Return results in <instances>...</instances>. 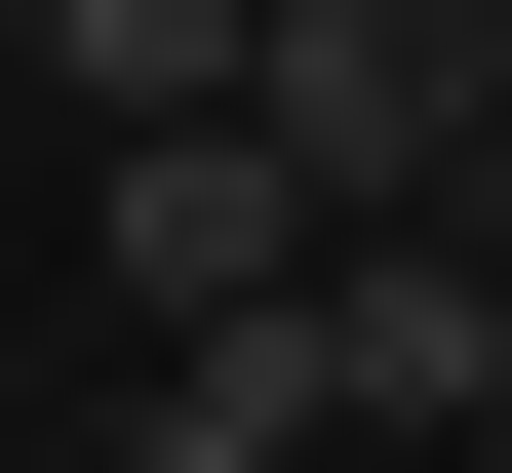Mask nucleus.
<instances>
[{"mask_svg": "<svg viewBox=\"0 0 512 473\" xmlns=\"http://www.w3.org/2000/svg\"><path fill=\"white\" fill-rule=\"evenodd\" d=\"M473 276H512V198H473Z\"/></svg>", "mask_w": 512, "mask_h": 473, "instance_id": "obj_6", "label": "nucleus"}, {"mask_svg": "<svg viewBox=\"0 0 512 473\" xmlns=\"http://www.w3.org/2000/svg\"><path fill=\"white\" fill-rule=\"evenodd\" d=\"M237 40H276V0H40V79H79V158H119V119H237Z\"/></svg>", "mask_w": 512, "mask_h": 473, "instance_id": "obj_4", "label": "nucleus"}, {"mask_svg": "<svg viewBox=\"0 0 512 473\" xmlns=\"http://www.w3.org/2000/svg\"><path fill=\"white\" fill-rule=\"evenodd\" d=\"M119 473H316V316H158V395H119Z\"/></svg>", "mask_w": 512, "mask_h": 473, "instance_id": "obj_3", "label": "nucleus"}, {"mask_svg": "<svg viewBox=\"0 0 512 473\" xmlns=\"http://www.w3.org/2000/svg\"><path fill=\"white\" fill-rule=\"evenodd\" d=\"M316 237H355V198H316L276 119H119V276H158V316H276Z\"/></svg>", "mask_w": 512, "mask_h": 473, "instance_id": "obj_2", "label": "nucleus"}, {"mask_svg": "<svg viewBox=\"0 0 512 473\" xmlns=\"http://www.w3.org/2000/svg\"><path fill=\"white\" fill-rule=\"evenodd\" d=\"M237 119L316 158V198H473V119H512V0H276V40H237Z\"/></svg>", "mask_w": 512, "mask_h": 473, "instance_id": "obj_1", "label": "nucleus"}, {"mask_svg": "<svg viewBox=\"0 0 512 473\" xmlns=\"http://www.w3.org/2000/svg\"><path fill=\"white\" fill-rule=\"evenodd\" d=\"M0 79H40V0H0Z\"/></svg>", "mask_w": 512, "mask_h": 473, "instance_id": "obj_5", "label": "nucleus"}]
</instances>
